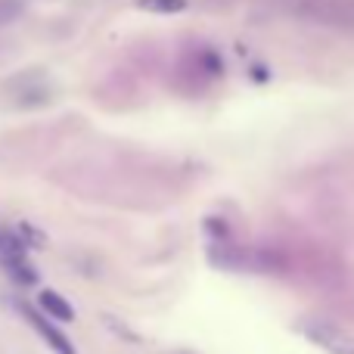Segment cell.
Instances as JSON below:
<instances>
[{
	"label": "cell",
	"instance_id": "cell-1",
	"mask_svg": "<svg viewBox=\"0 0 354 354\" xmlns=\"http://www.w3.org/2000/svg\"><path fill=\"white\" fill-rule=\"evenodd\" d=\"M283 3L301 19L354 28V0H283Z\"/></svg>",
	"mask_w": 354,
	"mask_h": 354
},
{
	"label": "cell",
	"instance_id": "cell-4",
	"mask_svg": "<svg viewBox=\"0 0 354 354\" xmlns=\"http://www.w3.org/2000/svg\"><path fill=\"white\" fill-rule=\"evenodd\" d=\"M19 84L22 87H12V100H16V106H25V109H31V106H44L50 100V84L41 78V75H25V78H19Z\"/></svg>",
	"mask_w": 354,
	"mask_h": 354
},
{
	"label": "cell",
	"instance_id": "cell-10",
	"mask_svg": "<svg viewBox=\"0 0 354 354\" xmlns=\"http://www.w3.org/2000/svg\"><path fill=\"white\" fill-rule=\"evenodd\" d=\"M19 236H22V243L28 245V249H31V245H35V249H44V245H47L44 233H41V230H35L31 224H22V227H19Z\"/></svg>",
	"mask_w": 354,
	"mask_h": 354
},
{
	"label": "cell",
	"instance_id": "cell-7",
	"mask_svg": "<svg viewBox=\"0 0 354 354\" xmlns=\"http://www.w3.org/2000/svg\"><path fill=\"white\" fill-rule=\"evenodd\" d=\"M28 255V245L22 243L19 230H0V264L12 261V258Z\"/></svg>",
	"mask_w": 354,
	"mask_h": 354
},
{
	"label": "cell",
	"instance_id": "cell-2",
	"mask_svg": "<svg viewBox=\"0 0 354 354\" xmlns=\"http://www.w3.org/2000/svg\"><path fill=\"white\" fill-rule=\"evenodd\" d=\"M19 311H22V317L28 320L31 326H35V333L44 339V342L50 345V351H56V354H78L75 351V345L68 342V336H62V330L59 326H53L50 324V317L41 311V308H31V305H25V301H19Z\"/></svg>",
	"mask_w": 354,
	"mask_h": 354
},
{
	"label": "cell",
	"instance_id": "cell-5",
	"mask_svg": "<svg viewBox=\"0 0 354 354\" xmlns=\"http://www.w3.org/2000/svg\"><path fill=\"white\" fill-rule=\"evenodd\" d=\"M37 308H41L50 320H62V324L75 320V308L68 305V299H62L53 289H41V292H37Z\"/></svg>",
	"mask_w": 354,
	"mask_h": 354
},
{
	"label": "cell",
	"instance_id": "cell-9",
	"mask_svg": "<svg viewBox=\"0 0 354 354\" xmlns=\"http://www.w3.org/2000/svg\"><path fill=\"white\" fill-rule=\"evenodd\" d=\"M25 12V0H0V28L12 25Z\"/></svg>",
	"mask_w": 354,
	"mask_h": 354
},
{
	"label": "cell",
	"instance_id": "cell-3",
	"mask_svg": "<svg viewBox=\"0 0 354 354\" xmlns=\"http://www.w3.org/2000/svg\"><path fill=\"white\" fill-rule=\"evenodd\" d=\"M301 333H305L314 345L326 348L330 354H354V339L345 336V333H339V330H333V326H326V324H305Z\"/></svg>",
	"mask_w": 354,
	"mask_h": 354
},
{
	"label": "cell",
	"instance_id": "cell-8",
	"mask_svg": "<svg viewBox=\"0 0 354 354\" xmlns=\"http://www.w3.org/2000/svg\"><path fill=\"white\" fill-rule=\"evenodd\" d=\"M189 0H137V6L147 12H162V16H171V12H183Z\"/></svg>",
	"mask_w": 354,
	"mask_h": 354
},
{
	"label": "cell",
	"instance_id": "cell-6",
	"mask_svg": "<svg viewBox=\"0 0 354 354\" xmlns=\"http://www.w3.org/2000/svg\"><path fill=\"white\" fill-rule=\"evenodd\" d=\"M0 268L6 270V277H10L16 286H37V270L31 268V261H28V255H22V258H12V261H6V264H0Z\"/></svg>",
	"mask_w": 354,
	"mask_h": 354
}]
</instances>
